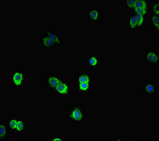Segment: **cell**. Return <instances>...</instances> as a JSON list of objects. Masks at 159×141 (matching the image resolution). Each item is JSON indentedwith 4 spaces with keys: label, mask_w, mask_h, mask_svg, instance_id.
I'll return each mask as SVG.
<instances>
[{
    "label": "cell",
    "mask_w": 159,
    "mask_h": 141,
    "mask_svg": "<svg viewBox=\"0 0 159 141\" xmlns=\"http://www.w3.org/2000/svg\"><path fill=\"white\" fill-rule=\"evenodd\" d=\"M134 7L135 8L146 9V3L144 1H141V0L135 1Z\"/></svg>",
    "instance_id": "5b68a950"
},
{
    "label": "cell",
    "mask_w": 159,
    "mask_h": 141,
    "mask_svg": "<svg viewBox=\"0 0 159 141\" xmlns=\"http://www.w3.org/2000/svg\"><path fill=\"white\" fill-rule=\"evenodd\" d=\"M56 90L60 94L65 95V94H67V92H68V86L65 83L60 82L59 85L56 87Z\"/></svg>",
    "instance_id": "3957f363"
},
{
    "label": "cell",
    "mask_w": 159,
    "mask_h": 141,
    "mask_svg": "<svg viewBox=\"0 0 159 141\" xmlns=\"http://www.w3.org/2000/svg\"><path fill=\"white\" fill-rule=\"evenodd\" d=\"M136 25H137V24H136V21L135 16L132 17L131 18V19H130V26H131L132 28H134Z\"/></svg>",
    "instance_id": "2e32d148"
},
{
    "label": "cell",
    "mask_w": 159,
    "mask_h": 141,
    "mask_svg": "<svg viewBox=\"0 0 159 141\" xmlns=\"http://www.w3.org/2000/svg\"><path fill=\"white\" fill-rule=\"evenodd\" d=\"M23 74L19 72H15L13 75V83L16 86H20L22 84L23 81Z\"/></svg>",
    "instance_id": "7a4b0ae2"
},
{
    "label": "cell",
    "mask_w": 159,
    "mask_h": 141,
    "mask_svg": "<svg viewBox=\"0 0 159 141\" xmlns=\"http://www.w3.org/2000/svg\"><path fill=\"white\" fill-rule=\"evenodd\" d=\"M88 62H89V64L92 67H95L97 65V59L96 58L92 56L90 58H89V60H88Z\"/></svg>",
    "instance_id": "5bb4252c"
},
{
    "label": "cell",
    "mask_w": 159,
    "mask_h": 141,
    "mask_svg": "<svg viewBox=\"0 0 159 141\" xmlns=\"http://www.w3.org/2000/svg\"><path fill=\"white\" fill-rule=\"evenodd\" d=\"M135 17L136 21V24L138 26H142L143 22H144V17H143V15H140V14H136Z\"/></svg>",
    "instance_id": "ba28073f"
},
{
    "label": "cell",
    "mask_w": 159,
    "mask_h": 141,
    "mask_svg": "<svg viewBox=\"0 0 159 141\" xmlns=\"http://www.w3.org/2000/svg\"><path fill=\"white\" fill-rule=\"evenodd\" d=\"M9 126H10V127L12 128V129H16L17 126V121L14 119L12 120L10 122Z\"/></svg>",
    "instance_id": "d6986e66"
},
{
    "label": "cell",
    "mask_w": 159,
    "mask_h": 141,
    "mask_svg": "<svg viewBox=\"0 0 159 141\" xmlns=\"http://www.w3.org/2000/svg\"><path fill=\"white\" fill-rule=\"evenodd\" d=\"M154 89H155V86L152 84H148L146 85V87H145V90L149 94L153 93L154 91Z\"/></svg>",
    "instance_id": "8fae6325"
},
{
    "label": "cell",
    "mask_w": 159,
    "mask_h": 141,
    "mask_svg": "<svg viewBox=\"0 0 159 141\" xmlns=\"http://www.w3.org/2000/svg\"><path fill=\"white\" fill-rule=\"evenodd\" d=\"M89 77L87 75H83L80 76L79 78V81L80 83L82 82H89Z\"/></svg>",
    "instance_id": "7c38bea8"
},
{
    "label": "cell",
    "mask_w": 159,
    "mask_h": 141,
    "mask_svg": "<svg viewBox=\"0 0 159 141\" xmlns=\"http://www.w3.org/2000/svg\"><path fill=\"white\" fill-rule=\"evenodd\" d=\"M152 20H153V23L154 25L157 28H159V20L158 16H153L152 17Z\"/></svg>",
    "instance_id": "9a60e30c"
},
{
    "label": "cell",
    "mask_w": 159,
    "mask_h": 141,
    "mask_svg": "<svg viewBox=\"0 0 159 141\" xmlns=\"http://www.w3.org/2000/svg\"><path fill=\"white\" fill-rule=\"evenodd\" d=\"M135 11L137 13V14L140 15H144L146 13V9H142V8H135Z\"/></svg>",
    "instance_id": "e0dca14e"
},
{
    "label": "cell",
    "mask_w": 159,
    "mask_h": 141,
    "mask_svg": "<svg viewBox=\"0 0 159 141\" xmlns=\"http://www.w3.org/2000/svg\"><path fill=\"white\" fill-rule=\"evenodd\" d=\"M70 116L74 120H80L82 117V114L79 108H74L70 113Z\"/></svg>",
    "instance_id": "6da1fadb"
},
{
    "label": "cell",
    "mask_w": 159,
    "mask_h": 141,
    "mask_svg": "<svg viewBox=\"0 0 159 141\" xmlns=\"http://www.w3.org/2000/svg\"><path fill=\"white\" fill-rule=\"evenodd\" d=\"M134 3H135V1H127V5L130 7H134Z\"/></svg>",
    "instance_id": "7402d4cb"
},
{
    "label": "cell",
    "mask_w": 159,
    "mask_h": 141,
    "mask_svg": "<svg viewBox=\"0 0 159 141\" xmlns=\"http://www.w3.org/2000/svg\"><path fill=\"white\" fill-rule=\"evenodd\" d=\"M153 11L156 13L157 15H159V3H157L153 7Z\"/></svg>",
    "instance_id": "44dd1931"
},
{
    "label": "cell",
    "mask_w": 159,
    "mask_h": 141,
    "mask_svg": "<svg viewBox=\"0 0 159 141\" xmlns=\"http://www.w3.org/2000/svg\"><path fill=\"white\" fill-rule=\"evenodd\" d=\"M90 17L91 20H96L98 17V12L96 10H93L90 12Z\"/></svg>",
    "instance_id": "30bf717a"
},
{
    "label": "cell",
    "mask_w": 159,
    "mask_h": 141,
    "mask_svg": "<svg viewBox=\"0 0 159 141\" xmlns=\"http://www.w3.org/2000/svg\"><path fill=\"white\" fill-rule=\"evenodd\" d=\"M88 87H89L88 82H82L79 84V89H80V90H83V91L87 90L88 89Z\"/></svg>",
    "instance_id": "4fadbf2b"
},
{
    "label": "cell",
    "mask_w": 159,
    "mask_h": 141,
    "mask_svg": "<svg viewBox=\"0 0 159 141\" xmlns=\"http://www.w3.org/2000/svg\"><path fill=\"white\" fill-rule=\"evenodd\" d=\"M147 59L151 63H155V62H157L158 56L154 52L149 51L148 53Z\"/></svg>",
    "instance_id": "277c9868"
},
{
    "label": "cell",
    "mask_w": 159,
    "mask_h": 141,
    "mask_svg": "<svg viewBox=\"0 0 159 141\" xmlns=\"http://www.w3.org/2000/svg\"><path fill=\"white\" fill-rule=\"evenodd\" d=\"M48 37L50 38V39H51L54 42H55V43H61V42H60V40L59 39L58 37L56 35L54 34L48 32Z\"/></svg>",
    "instance_id": "9c48e42d"
},
{
    "label": "cell",
    "mask_w": 159,
    "mask_h": 141,
    "mask_svg": "<svg viewBox=\"0 0 159 141\" xmlns=\"http://www.w3.org/2000/svg\"><path fill=\"white\" fill-rule=\"evenodd\" d=\"M23 128V123L22 121L19 120L17 122V129L18 131H22Z\"/></svg>",
    "instance_id": "ffe728a7"
},
{
    "label": "cell",
    "mask_w": 159,
    "mask_h": 141,
    "mask_svg": "<svg viewBox=\"0 0 159 141\" xmlns=\"http://www.w3.org/2000/svg\"><path fill=\"white\" fill-rule=\"evenodd\" d=\"M6 133V128L4 125H1V138L2 139L3 137H4Z\"/></svg>",
    "instance_id": "ac0fdd59"
},
{
    "label": "cell",
    "mask_w": 159,
    "mask_h": 141,
    "mask_svg": "<svg viewBox=\"0 0 159 141\" xmlns=\"http://www.w3.org/2000/svg\"><path fill=\"white\" fill-rule=\"evenodd\" d=\"M53 141H61V139H60V138H54V139H53Z\"/></svg>",
    "instance_id": "603a6c76"
},
{
    "label": "cell",
    "mask_w": 159,
    "mask_h": 141,
    "mask_svg": "<svg viewBox=\"0 0 159 141\" xmlns=\"http://www.w3.org/2000/svg\"><path fill=\"white\" fill-rule=\"evenodd\" d=\"M42 42H43V44L45 45V46L46 47H48V48H50V47H51L54 43L53 41H52L51 39H50L49 37L43 38V39H42Z\"/></svg>",
    "instance_id": "52a82bcc"
},
{
    "label": "cell",
    "mask_w": 159,
    "mask_h": 141,
    "mask_svg": "<svg viewBox=\"0 0 159 141\" xmlns=\"http://www.w3.org/2000/svg\"><path fill=\"white\" fill-rule=\"evenodd\" d=\"M48 81H49L50 86L52 87H56L59 85V84L60 83V81L57 78H55V77H51V78H50L49 79H48Z\"/></svg>",
    "instance_id": "8992f818"
}]
</instances>
